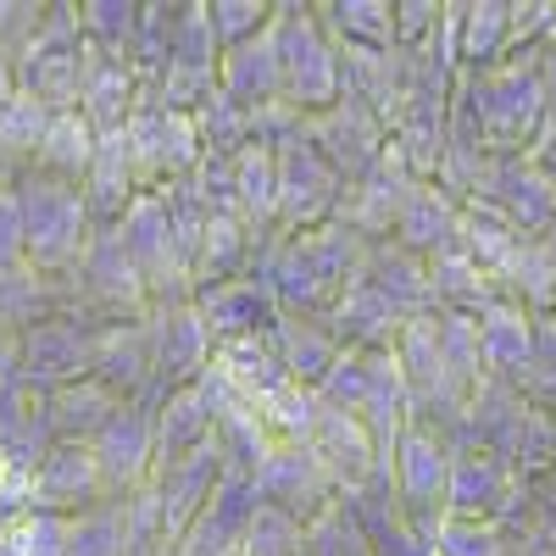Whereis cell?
Here are the masks:
<instances>
[{
	"label": "cell",
	"mask_w": 556,
	"mask_h": 556,
	"mask_svg": "<svg viewBox=\"0 0 556 556\" xmlns=\"http://www.w3.org/2000/svg\"><path fill=\"white\" fill-rule=\"evenodd\" d=\"M101 323L106 317H89L84 306L78 312H62L51 323H39L17 340V379L56 395L78 379H96V351H101Z\"/></svg>",
	"instance_id": "obj_6"
},
{
	"label": "cell",
	"mask_w": 556,
	"mask_h": 556,
	"mask_svg": "<svg viewBox=\"0 0 556 556\" xmlns=\"http://www.w3.org/2000/svg\"><path fill=\"white\" fill-rule=\"evenodd\" d=\"M429 545H434V556H506V534L495 523H473V518H445Z\"/></svg>",
	"instance_id": "obj_50"
},
{
	"label": "cell",
	"mask_w": 556,
	"mask_h": 556,
	"mask_svg": "<svg viewBox=\"0 0 556 556\" xmlns=\"http://www.w3.org/2000/svg\"><path fill=\"white\" fill-rule=\"evenodd\" d=\"M106 501H112V490H106V473H101L96 451L78 445V440H56L51 456H45L39 473H34V513L84 518Z\"/></svg>",
	"instance_id": "obj_16"
},
{
	"label": "cell",
	"mask_w": 556,
	"mask_h": 556,
	"mask_svg": "<svg viewBox=\"0 0 556 556\" xmlns=\"http://www.w3.org/2000/svg\"><path fill=\"white\" fill-rule=\"evenodd\" d=\"M89 56L96 51H89V39L78 28V7L73 0H51L39 34L17 51V89H28V96L45 101L51 112H78Z\"/></svg>",
	"instance_id": "obj_5"
},
{
	"label": "cell",
	"mask_w": 556,
	"mask_h": 556,
	"mask_svg": "<svg viewBox=\"0 0 556 556\" xmlns=\"http://www.w3.org/2000/svg\"><path fill=\"white\" fill-rule=\"evenodd\" d=\"M128 151L139 167V184L146 190H162L173 178H190L206 156L201 128L190 112H167L156 101H139V112L128 117Z\"/></svg>",
	"instance_id": "obj_12"
},
{
	"label": "cell",
	"mask_w": 556,
	"mask_h": 556,
	"mask_svg": "<svg viewBox=\"0 0 556 556\" xmlns=\"http://www.w3.org/2000/svg\"><path fill=\"white\" fill-rule=\"evenodd\" d=\"M96 379L117 395V401H139L156 379V362H151V329L146 317H117L101 323V351H96Z\"/></svg>",
	"instance_id": "obj_27"
},
{
	"label": "cell",
	"mask_w": 556,
	"mask_h": 556,
	"mask_svg": "<svg viewBox=\"0 0 556 556\" xmlns=\"http://www.w3.org/2000/svg\"><path fill=\"white\" fill-rule=\"evenodd\" d=\"M518 395L540 412H556V312L534 317V362H529Z\"/></svg>",
	"instance_id": "obj_49"
},
{
	"label": "cell",
	"mask_w": 556,
	"mask_h": 556,
	"mask_svg": "<svg viewBox=\"0 0 556 556\" xmlns=\"http://www.w3.org/2000/svg\"><path fill=\"white\" fill-rule=\"evenodd\" d=\"M456 223H462V206L440 190V184H417L401 206V217H395V228H390V240L412 256L434 262L440 251L456 245Z\"/></svg>",
	"instance_id": "obj_31"
},
{
	"label": "cell",
	"mask_w": 556,
	"mask_h": 556,
	"mask_svg": "<svg viewBox=\"0 0 556 556\" xmlns=\"http://www.w3.org/2000/svg\"><path fill=\"white\" fill-rule=\"evenodd\" d=\"M540 251H545V256L556 262V223H551V228H545V235H540Z\"/></svg>",
	"instance_id": "obj_56"
},
{
	"label": "cell",
	"mask_w": 556,
	"mask_h": 556,
	"mask_svg": "<svg viewBox=\"0 0 556 556\" xmlns=\"http://www.w3.org/2000/svg\"><path fill=\"white\" fill-rule=\"evenodd\" d=\"M456 106L479 123L490 156H534V146L545 139V117H551L540 56H506L490 73H462Z\"/></svg>",
	"instance_id": "obj_2"
},
{
	"label": "cell",
	"mask_w": 556,
	"mask_h": 556,
	"mask_svg": "<svg viewBox=\"0 0 556 556\" xmlns=\"http://www.w3.org/2000/svg\"><path fill=\"white\" fill-rule=\"evenodd\" d=\"M0 545H7V523H0Z\"/></svg>",
	"instance_id": "obj_57"
},
{
	"label": "cell",
	"mask_w": 556,
	"mask_h": 556,
	"mask_svg": "<svg viewBox=\"0 0 556 556\" xmlns=\"http://www.w3.org/2000/svg\"><path fill=\"white\" fill-rule=\"evenodd\" d=\"M317 401H323V406H334V412L362 417V406H367V351H345V356L334 362V374L323 379Z\"/></svg>",
	"instance_id": "obj_51"
},
{
	"label": "cell",
	"mask_w": 556,
	"mask_h": 556,
	"mask_svg": "<svg viewBox=\"0 0 556 556\" xmlns=\"http://www.w3.org/2000/svg\"><path fill=\"white\" fill-rule=\"evenodd\" d=\"M256 490H262L267 506L301 518L306 529L329 513V506H340V490H334L329 473H323V462H317L312 445H273L267 468L256 473Z\"/></svg>",
	"instance_id": "obj_17"
},
{
	"label": "cell",
	"mask_w": 556,
	"mask_h": 556,
	"mask_svg": "<svg viewBox=\"0 0 556 556\" xmlns=\"http://www.w3.org/2000/svg\"><path fill=\"white\" fill-rule=\"evenodd\" d=\"M67 556H128V518L123 501H106L96 513L67 523Z\"/></svg>",
	"instance_id": "obj_45"
},
{
	"label": "cell",
	"mask_w": 556,
	"mask_h": 556,
	"mask_svg": "<svg viewBox=\"0 0 556 556\" xmlns=\"http://www.w3.org/2000/svg\"><path fill=\"white\" fill-rule=\"evenodd\" d=\"M67 523L56 513H28L17 523H7V545L0 556H67Z\"/></svg>",
	"instance_id": "obj_48"
},
{
	"label": "cell",
	"mask_w": 556,
	"mask_h": 556,
	"mask_svg": "<svg viewBox=\"0 0 556 556\" xmlns=\"http://www.w3.org/2000/svg\"><path fill=\"white\" fill-rule=\"evenodd\" d=\"M89 451H96V462H101L112 501L139 495V490L156 479V406L151 401L117 406V417L96 440H89Z\"/></svg>",
	"instance_id": "obj_14"
},
{
	"label": "cell",
	"mask_w": 556,
	"mask_h": 556,
	"mask_svg": "<svg viewBox=\"0 0 556 556\" xmlns=\"http://www.w3.org/2000/svg\"><path fill=\"white\" fill-rule=\"evenodd\" d=\"M278 62H285V106L301 117L340 106V45L323 28L317 7L278 0Z\"/></svg>",
	"instance_id": "obj_4"
},
{
	"label": "cell",
	"mask_w": 556,
	"mask_h": 556,
	"mask_svg": "<svg viewBox=\"0 0 556 556\" xmlns=\"http://www.w3.org/2000/svg\"><path fill=\"white\" fill-rule=\"evenodd\" d=\"M195 128H201V146L217 151V156H240V151L251 146V112L235 106V101L223 96V89L195 112Z\"/></svg>",
	"instance_id": "obj_46"
},
{
	"label": "cell",
	"mask_w": 556,
	"mask_h": 556,
	"mask_svg": "<svg viewBox=\"0 0 556 556\" xmlns=\"http://www.w3.org/2000/svg\"><path fill=\"white\" fill-rule=\"evenodd\" d=\"M51 445H56L51 395L23 384V379H7L0 384V456H7L12 468L39 473V462L51 456Z\"/></svg>",
	"instance_id": "obj_21"
},
{
	"label": "cell",
	"mask_w": 556,
	"mask_h": 556,
	"mask_svg": "<svg viewBox=\"0 0 556 556\" xmlns=\"http://www.w3.org/2000/svg\"><path fill=\"white\" fill-rule=\"evenodd\" d=\"M45 12H51V7H39V0H0V51H7L12 62H17L23 45L39 34Z\"/></svg>",
	"instance_id": "obj_54"
},
{
	"label": "cell",
	"mask_w": 556,
	"mask_h": 556,
	"mask_svg": "<svg viewBox=\"0 0 556 556\" xmlns=\"http://www.w3.org/2000/svg\"><path fill=\"white\" fill-rule=\"evenodd\" d=\"M223 473H228V462H223V451H217V434H212V445H201L195 456H184L178 468L156 473V490H162V518H167V551H173L184 534H190V523L206 513V501L217 495Z\"/></svg>",
	"instance_id": "obj_22"
},
{
	"label": "cell",
	"mask_w": 556,
	"mask_h": 556,
	"mask_svg": "<svg viewBox=\"0 0 556 556\" xmlns=\"http://www.w3.org/2000/svg\"><path fill=\"white\" fill-rule=\"evenodd\" d=\"M206 12H212V28H217V45H223V51L251 45V39L267 34L273 17H278L273 0H206Z\"/></svg>",
	"instance_id": "obj_47"
},
{
	"label": "cell",
	"mask_w": 556,
	"mask_h": 556,
	"mask_svg": "<svg viewBox=\"0 0 556 556\" xmlns=\"http://www.w3.org/2000/svg\"><path fill=\"white\" fill-rule=\"evenodd\" d=\"M17 195H23V217H28V267L45 273V278L73 285V273H78L89 240H96V217H89L84 190H78V184L51 178V173L23 167Z\"/></svg>",
	"instance_id": "obj_3"
},
{
	"label": "cell",
	"mask_w": 556,
	"mask_h": 556,
	"mask_svg": "<svg viewBox=\"0 0 556 556\" xmlns=\"http://www.w3.org/2000/svg\"><path fill=\"white\" fill-rule=\"evenodd\" d=\"M139 0H78V28L84 39L106 56H128L134 34H139Z\"/></svg>",
	"instance_id": "obj_42"
},
{
	"label": "cell",
	"mask_w": 556,
	"mask_h": 556,
	"mask_svg": "<svg viewBox=\"0 0 556 556\" xmlns=\"http://www.w3.org/2000/svg\"><path fill=\"white\" fill-rule=\"evenodd\" d=\"M212 362H217L223 374H228V379H235V384L245 390V401H251V406H256V401H267L273 390H285V384H290L285 362H278V345H273V334L223 340Z\"/></svg>",
	"instance_id": "obj_35"
},
{
	"label": "cell",
	"mask_w": 556,
	"mask_h": 556,
	"mask_svg": "<svg viewBox=\"0 0 556 556\" xmlns=\"http://www.w3.org/2000/svg\"><path fill=\"white\" fill-rule=\"evenodd\" d=\"M217 89L235 106L245 112H262V106H278L285 101V62H278V17L267 34H256L251 45H235L223 51V67H217Z\"/></svg>",
	"instance_id": "obj_23"
},
{
	"label": "cell",
	"mask_w": 556,
	"mask_h": 556,
	"mask_svg": "<svg viewBox=\"0 0 556 556\" xmlns=\"http://www.w3.org/2000/svg\"><path fill=\"white\" fill-rule=\"evenodd\" d=\"M445 17V0H395V51H424Z\"/></svg>",
	"instance_id": "obj_53"
},
{
	"label": "cell",
	"mask_w": 556,
	"mask_h": 556,
	"mask_svg": "<svg viewBox=\"0 0 556 556\" xmlns=\"http://www.w3.org/2000/svg\"><path fill=\"white\" fill-rule=\"evenodd\" d=\"M362 278H367V285H374V290H379L406 323L440 312V306H434V285H429V262H424V256H412V251H401L395 240L367 245Z\"/></svg>",
	"instance_id": "obj_29"
},
{
	"label": "cell",
	"mask_w": 556,
	"mask_h": 556,
	"mask_svg": "<svg viewBox=\"0 0 556 556\" xmlns=\"http://www.w3.org/2000/svg\"><path fill=\"white\" fill-rule=\"evenodd\" d=\"M278 156V235H312V228L334 223L345 206V178L334 162L312 146V134L290 139Z\"/></svg>",
	"instance_id": "obj_8"
},
{
	"label": "cell",
	"mask_w": 556,
	"mask_h": 556,
	"mask_svg": "<svg viewBox=\"0 0 556 556\" xmlns=\"http://www.w3.org/2000/svg\"><path fill=\"white\" fill-rule=\"evenodd\" d=\"M462 73H490L513 56V0H451Z\"/></svg>",
	"instance_id": "obj_28"
},
{
	"label": "cell",
	"mask_w": 556,
	"mask_h": 556,
	"mask_svg": "<svg viewBox=\"0 0 556 556\" xmlns=\"http://www.w3.org/2000/svg\"><path fill=\"white\" fill-rule=\"evenodd\" d=\"M273 345H278V362H285L290 384H301L312 395L323 390V379H329L334 362L345 356V345L334 340L329 323H306V317H278Z\"/></svg>",
	"instance_id": "obj_32"
},
{
	"label": "cell",
	"mask_w": 556,
	"mask_h": 556,
	"mask_svg": "<svg viewBox=\"0 0 556 556\" xmlns=\"http://www.w3.org/2000/svg\"><path fill=\"white\" fill-rule=\"evenodd\" d=\"M456 245L468 251L495 285H501V273L513 267V256H518V245H523V235L513 223H506L501 212H490L484 201H468L462 206V223H456Z\"/></svg>",
	"instance_id": "obj_38"
},
{
	"label": "cell",
	"mask_w": 556,
	"mask_h": 556,
	"mask_svg": "<svg viewBox=\"0 0 556 556\" xmlns=\"http://www.w3.org/2000/svg\"><path fill=\"white\" fill-rule=\"evenodd\" d=\"M195 306H201V317H206V329H212L217 345L223 340H245V334H273L278 317H285L262 278H235V285L201 290Z\"/></svg>",
	"instance_id": "obj_26"
},
{
	"label": "cell",
	"mask_w": 556,
	"mask_h": 556,
	"mask_svg": "<svg viewBox=\"0 0 556 556\" xmlns=\"http://www.w3.org/2000/svg\"><path fill=\"white\" fill-rule=\"evenodd\" d=\"M89 51H96V45H89ZM139 101H146V78L134 73L128 56H106V51L89 56L84 96H78V112L89 117V128L96 134H123L128 117L139 112Z\"/></svg>",
	"instance_id": "obj_24"
},
{
	"label": "cell",
	"mask_w": 556,
	"mask_h": 556,
	"mask_svg": "<svg viewBox=\"0 0 556 556\" xmlns=\"http://www.w3.org/2000/svg\"><path fill=\"white\" fill-rule=\"evenodd\" d=\"M96 146H101V134L89 128L84 112H56L51 117V134H45V146L34 156V173H51L62 184H84L89 178V162H96Z\"/></svg>",
	"instance_id": "obj_37"
},
{
	"label": "cell",
	"mask_w": 556,
	"mask_h": 556,
	"mask_svg": "<svg viewBox=\"0 0 556 556\" xmlns=\"http://www.w3.org/2000/svg\"><path fill=\"white\" fill-rule=\"evenodd\" d=\"M356 556H374V551H367V545H362V551H356Z\"/></svg>",
	"instance_id": "obj_58"
},
{
	"label": "cell",
	"mask_w": 556,
	"mask_h": 556,
	"mask_svg": "<svg viewBox=\"0 0 556 556\" xmlns=\"http://www.w3.org/2000/svg\"><path fill=\"white\" fill-rule=\"evenodd\" d=\"M73 295L89 317H151V290H146V278H139L134 256L123 251V235L117 228H96V240H89L78 273H73Z\"/></svg>",
	"instance_id": "obj_11"
},
{
	"label": "cell",
	"mask_w": 556,
	"mask_h": 556,
	"mask_svg": "<svg viewBox=\"0 0 556 556\" xmlns=\"http://www.w3.org/2000/svg\"><path fill=\"white\" fill-rule=\"evenodd\" d=\"M256 251H262V240L251 235V223L240 212H212L206 245L195 256V295L217 290V285H235V278H251Z\"/></svg>",
	"instance_id": "obj_33"
},
{
	"label": "cell",
	"mask_w": 556,
	"mask_h": 556,
	"mask_svg": "<svg viewBox=\"0 0 556 556\" xmlns=\"http://www.w3.org/2000/svg\"><path fill=\"white\" fill-rule=\"evenodd\" d=\"M146 329H151V362H156V379H151V390L139 395V401L162 406L173 390H190V384L206 374L212 356H217V340H212V329H206V317H201V306H195V301L156 306V312L146 317Z\"/></svg>",
	"instance_id": "obj_9"
},
{
	"label": "cell",
	"mask_w": 556,
	"mask_h": 556,
	"mask_svg": "<svg viewBox=\"0 0 556 556\" xmlns=\"http://www.w3.org/2000/svg\"><path fill=\"white\" fill-rule=\"evenodd\" d=\"M78 190H84V201H89V217H96V228H117L123 212L146 195L139 167H134V151H128V128H123V134H101L96 162H89V178L78 184Z\"/></svg>",
	"instance_id": "obj_25"
},
{
	"label": "cell",
	"mask_w": 556,
	"mask_h": 556,
	"mask_svg": "<svg viewBox=\"0 0 556 556\" xmlns=\"http://www.w3.org/2000/svg\"><path fill=\"white\" fill-rule=\"evenodd\" d=\"M479 351H484V379L501 384H523L529 362H534V312H523L518 301H501L495 312L479 317Z\"/></svg>",
	"instance_id": "obj_30"
},
{
	"label": "cell",
	"mask_w": 556,
	"mask_h": 556,
	"mask_svg": "<svg viewBox=\"0 0 556 556\" xmlns=\"http://www.w3.org/2000/svg\"><path fill=\"white\" fill-rule=\"evenodd\" d=\"M529 506V484L513 473V462L495 451H456L451 462V490H445V518H473V523H495L506 534V518Z\"/></svg>",
	"instance_id": "obj_13"
},
{
	"label": "cell",
	"mask_w": 556,
	"mask_h": 556,
	"mask_svg": "<svg viewBox=\"0 0 556 556\" xmlns=\"http://www.w3.org/2000/svg\"><path fill=\"white\" fill-rule=\"evenodd\" d=\"M217 424H212V406L201 401V390H173L156 406V473L178 468L184 456H195L201 445H212Z\"/></svg>",
	"instance_id": "obj_34"
},
{
	"label": "cell",
	"mask_w": 556,
	"mask_h": 556,
	"mask_svg": "<svg viewBox=\"0 0 556 556\" xmlns=\"http://www.w3.org/2000/svg\"><path fill=\"white\" fill-rule=\"evenodd\" d=\"M367 262V240L351 223H323L312 235H285L256 251L251 278L273 290L285 317H306V323H329L334 306L345 301V290L356 285V273Z\"/></svg>",
	"instance_id": "obj_1"
},
{
	"label": "cell",
	"mask_w": 556,
	"mask_h": 556,
	"mask_svg": "<svg viewBox=\"0 0 556 556\" xmlns=\"http://www.w3.org/2000/svg\"><path fill=\"white\" fill-rule=\"evenodd\" d=\"M17 96V62L0 51V112H7V101Z\"/></svg>",
	"instance_id": "obj_55"
},
{
	"label": "cell",
	"mask_w": 556,
	"mask_h": 556,
	"mask_svg": "<svg viewBox=\"0 0 556 556\" xmlns=\"http://www.w3.org/2000/svg\"><path fill=\"white\" fill-rule=\"evenodd\" d=\"M506 462H513V473H518L523 484L556 473V412L529 406L523 424H518V434H513V451H506Z\"/></svg>",
	"instance_id": "obj_44"
},
{
	"label": "cell",
	"mask_w": 556,
	"mask_h": 556,
	"mask_svg": "<svg viewBox=\"0 0 556 556\" xmlns=\"http://www.w3.org/2000/svg\"><path fill=\"white\" fill-rule=\"evenodd\" d=\"M451 440L429 424H412L395 445V495H401V513L406 523L434 540V529L445 523V490H451Z\"/></svg>",
	"instance_id": "obj_10"
},
{
	"label": "cell",
	"mask_w": 556,
	"mask_h": 556,
	"mask_svg": "<svg viewBox=\"0 0 556 556\" xmlns=\"http://www.w3.org/2000/svg\"><path fill=\"white\" fill-rule=\"evenodd\" d=\"M417 184H424V178H417V173L406 167V156L390 146V151H384V162L345 190L340 223H351L367 245L390 240V228H395V217H401V206H406V195L417 190Z\"/></svg>",
	"instance_id": "obj_19"
},
{
	"label": "cell",
	"mask_w": 556,
	"mask_h": 556,
	"mask_svg": "<svg viewBox=\"0 0 556 556\" xmlns=\"http://www.w3.org/2000/svg\"><path fill=\"white\" fill-rule=\"evenodd\" d=\"M117 406H128V401H117L101 379H78V384L56 390V395H51L56 440H78V445H89V440H96V434L112 424V417H117Z\"/></svg>",
	"instance_id": "obj_39"
},
{
	"label": "cell",
	"mask_w": 556,
	"mask_h": 556,
	"mask_svg": "<svg viewBox=\"0 0 556 556\" xmlns=\"http://www.w3.org/2000/svg\"><path fill=\"white\" fill-rule=\"evenodd\" d=\"M317 17L334 34V45L395 51V0H323Z\"/></svg>",
	"instance_id": "obj_36"
},
{
	"label": "cell",
	"mask_w": 556,
	"mask_h": 556,
	"mask_svg": "<svg viewBox=\"0 0 556 556\" xmlns=\"http://www.w3.org/2000/svg\"><path fill=\"white\" fill-rule=\"evenodd\" d=\"M306 134H312V146L334 162V173L345 178V190H351L356 178L374 173L384 162V151H390V128L367 106H351V101L306 117Z\"/></svg>",
	"instance_id": "obj_18"
},
{
	"label": "cell",
	"mask_w": 556,
	"mask_h": 556,
	"mask_svg": "<svg viewBox=\"0 0 556 556\" xmlns=\"http://www.w3.org/2000/svg\"><path fill=\"white\" fill-rule=\"evenodd\" d=\"M0 473H7V456H0Z\"/></svg>",
	"instance_id": "obj_59"
},
{
	"label": "cell",
	"mask_w": 556,
	"mask_h": 556,
	"mask_svg": "<svg viewBox=\"0 0 556 556\" xmlns=\"http://www.w3.org/2000/svg\"><path fill=\"white\" fill-rule=\"evenodd\" d=\"M123 235V251L134 256L139 278L151 290V312L156 306H173V301H195V278H190V262H184L178 240H173V223H167V206L156 190H146L117 223Z\"/></svg>",
	"instance_id": "obj_7"
},
{
	"label": "cell",
	"mask_w": 556,
	"mask_h": 556,
	"mask_svg": "<svg viewBox=\"0 0 556 556\" xmlns=\"http://www.w3.org/2000/svg\"><path fill=\"white\" fill-rule=\"evenodd\" d=\"M479 201L490 212H501L523 240H540L545 228L556 223V178L534 156H495Z\"/></svg>",
	"instance_id": "obj_15"
},
{
	"label": "cell",
	"mask_w": 556,
	"mask_h": 556,
	"mask_svg": "<svg viewBox=\"0 0 556 556\" xmlns=\"http://www.w3.org/2000/svg\"><path fill=\"white\" fill-rule=\"evenodd\" d=\"M28 267V217L17 184H0V273Z\"/></svg>",
	"instance_id": "obj_52"
},
{
	"label": "cell",
	"mask_w": 556,
	"mask_h": 556,
	"mask_svg": "<svg viewBox=\"0 0 556 556\" xmlns=\"http://www.w3.org/2000/svg\"><path fill=\"white\" fill-rule=\"evenodd\" d=\"M312 451H317V462H323V473L334 479L340 501L356 495V490H367V484L384 473L379 445H374V434H367V424H362V417H351V412H334V406H323V424H317V434H312ZM384 479H390V473H384Z\"/></svg>",
	"instance_id": "obj_20"
},
{
	"label": "cell",
	"mask_w": 556,
	"mask_h": 556,
	"mask_svg": "<svg viewBox=\"0 0 556 556\" xmlns=\"http://www.w3.org/2000/svg\"><path fill=\"white\" fill-rule=\"evenodd\" d=\"M51 106L34 101L28 89H17V96L7 101V112H0V151H7L17 167H34L39 146H45V134H51Z\"/></svg>",
	"instance_id": "obj_43"
},
{
	"label": "cell",
	"mask_w": 556,
	"mask_h": 556,
	"mask_svg": "<svg viewBox=\"0 0 556 556\" xmlns=\"http://www.w3.org/2000/svg\"><path fill=\"white\" fill-rule=\"evenodd\" d=\"M440 362L462 395H473L484 384V351H479V317L468 312H440Z\"/></svg>",
	"instance_id": "obj_40"
},
{
	"label": "cell",
	"mask_w": 556,
	"mask_h": 556,
	"mask_svg": "<svg viewBox=\"0 0 556 556\" xmlns=\"http://www.w3.org/2000/svg\"><path fill=\"white\" fill-rule=\"evenodd\" d=\"M262 412V424L273 434V445H312L317 424H323V401L301 384H285V390H273L267 401H256Z\"/></svg>",
	"instance_id": "obj_41"
}]
</instances>
